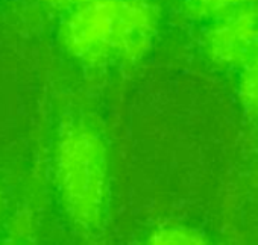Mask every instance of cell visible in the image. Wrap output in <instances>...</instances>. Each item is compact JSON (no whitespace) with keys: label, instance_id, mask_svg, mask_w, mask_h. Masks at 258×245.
Masks as SVG:
<instances>
[{"label":"cell","instance_id":"obj_9","mask_svg":"<svg viewBox=\"0 0 258 245\" xmlns=\"http://www.w3.org/2000/svg\"><path fill=\"white\" fill-rule=\"evenodd\" d=\"M4 213H5V201H4V194H2V191H0V224H2Z\"/></svg>","mask_w":258,"mask_h":245},{"label":"cell","instance_id":"obj_6","mask_svg":"<svg viewBox=\"0 0 258 245\" xmlns=\"http://www.w3.org/2000/svg\"><path fill=\"white\" fill-rule=\"evenodd\" d=\"M246 0H182V8L195 20H216Z\"/></svg>","mask_w":258,"mask_h":245},{"label":"cell","instance_id":"obj_4","mask_svg":"<svg viewBox=\"0 0 258 245\" xmlns=\"http://www.w3.org/2000/svg\"><path fill=\"white\" fill-rule=\"evenodd\" d=\"M149 243L155 245H201L207 243L205 234L184 224H164L152 230L148 236Z\"/></svg>","mask_w":258,"mask_h":245},{"label":"cell","instance_id":"obj_3","mask_svg":"<svg viewBox=\"0 0 258 245\" xmlns=\"http://www.w3.org/2000/svg\"><path fill=\"white\" fill-rule=\"evenodd\" d=\"M204 47L216 65L241 68L258 52V2L246 0L213 20L205 34Z\"/></svg>","mask_w":258,"mask_h":245},{"label":"cell","instance_id":"obj_8","mask_svg":"<svg viewBox=\"0 0 258 245\" xmlns=\"http://www.w3.org/2000/svg\"><path fill=\"white\" fill-rule=\"evenodd\" d=\"M93 0H43V4L53 10V11H61V13H69L81 5L90 4Z\"/></svg>","mask_w":258,"mask_h":245},{"label":"cell","instance_id":"obj_5","mask_svg":"<svg viewBox=\"0 0 258 245\" xmlns=\"http://www.w3.org/2000/svg\"><path fill=\"white\" fill-rule=\"evenodd\" d=\"M238 97L243 107L249 113L258 116V52L241 67Z\"/></svg>","mask_w":258,"mask_h":245},{"label":"cell","instance_id":"obj_2","mask_svg":"<svg viewBox=\"0 0 258 245\" xmlns=\"http://www.w3.org/2000/svg\"><path fill=\"white\" fill-rule=\"evenodd\" d=\"M53 177L72 225L85 236L96 234L103 225L109 197L108 149L96 129L84 121H69L59 129Z\"/></svg>","mask_w":258,"mask_h":245},{"label":"cell","instance_id":"obj_7","mask_svg":"<svg viewBox=\"0 0 258 245\" xmlns=\"http://www.w3.org/2000/svg\"><path fill=\"white\" fill-rule=\"evenodd\" d=\"M11 231V239L16 242H26L32 239V221L29 218V215L20 213L14 221H13V227L10 228Z\"/></svg>","mask_w":258,"mask_h":245},{"label":"cell","instance_id":"obj_1","mask_svg":"<svg viewBox=\"0 0 258 245\" xmlns=\"http://www.w3.org/2000/svg\"><path fill=\"white\" fill-rule=\"evenodd\" d=\"M157 28L158 14L148 0H93L66 13L59 43L85 65L133 64L148 53Z\"/></svg>","mask_w":258,"mask_h":245}]
</instances>
